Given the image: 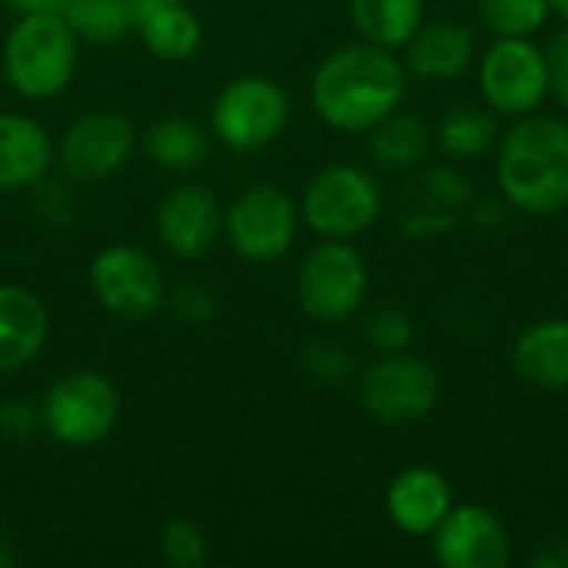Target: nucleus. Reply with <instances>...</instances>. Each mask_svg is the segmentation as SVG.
<instances>
[{"label":"nucleus","mask_w":568,"mask_h":568,"mask_svg":"<svg viewBox=\"0 0 568 568\" xmlns=\"http://www.w3.org/2000/svg\"><path fill=\"white\" fill-rule=\"evenodd\" d=\"M406 67L369 40L333 50L313 77V110L339 133H369L399 110Z\"/></svg>","instance_id":"1"},{"label":"nucleus","mask_w":568,"mask_h":568,"mask_svg":"<svg viewBox=\"0 0 568 568\" xmlns=\"http://www.w3.org/2000/svg\"><path fill=\"white\" fill-rule=\"evenodd\" d=\"M499 193L529 216L568 206V123L556 116H516L496 156Z\"/></svg>","instance_id":"2"},{"label":"nucleus","mask_w":568,"mask_h":568,"mask_svg":"<svg viewBox=\"0 0 568 568\" xmlns=\"http://www.w3.org/2000/svg\"><path fill=\"white\" fill-rule=\"evenodd\" d=\"M80 60V40L67 27L63 13H30L17 17L3 40V77L27 100L60 97L73 77Z\"/></svg>","instance_id":"3"},{"label":"nucleus","mask_w":568,"mask_h":568,"mask_svg":"<svg viewBox=\"0 0 568 568\" xmlns=\"http://www.w3.org/2000/svg\"><path fill=\"white\" fill-rule=\"evenodd\" d=\"M120 393L106 373L73 369L60 376L40 399L43 433L70 449H90L103 443L120 423Z\"/></svg>","instance_id":"4"},{"label":"nucleus","mask_w":568,"mask_h":568,"mask_svg":"<svg viewBox=\"0 0 568 568\" xmlns=\"http://www.w3.org/2000/svg\"><path fill=\"white\" fill-rule=\"evenodd\" d=\"M300 216L323 240H353L379 223L383 186L356 163H329L306 183Z\"/></svg>","instance_id":"5"},{"label":"nucleus","mask_w":568,"mask_h":568,"mask_svg":"<svg viewBox=\"0 0 568 568\" xmlns=\"http://www.w3.org/2000/svg\"><path fill=\"white\" fill-rule=\"evenodd\" d=\"M300 220V206L283 186L253 183L223 210V236L240 260L276 263L293 250Z\"/></svg>","instance_id":"6"},{"label":"nucleus","mask_w":568,"mask_h":568,"mask_svg":"<svg viewBox=\"0 0 568 568\" xmlns=\"http://www.w3.org/2000/svg\"><path fill=\"white\" fill-rule=\"evenodd\" d=\"M210 123L223 146L240 153L263 150L286 130L290 97L276 80L246 73L220 87L210 106Z\"/></svg>","instance_id":"7"},{"label":"nucleus","mask_w":568,"mask_h":568,"mask_svg":"<svg viewBox=\"0 0 568 568\" xmlns=\"http://www.w3.org/2000/svg\"><path fill=\"white\" fill-rule=\"evenodd\" d=\"M369 290V270L349 240H323L313 246L296 273V300L316 323L349 320Z\"/></svg>","instance_id":"8"},{"label":"nucleus","mask_w":568,"mask_h":568,"mask_svg":"<svg viewBox=\"0 0 568 568\" xmlns=\"http://www.w3.org/2000/svg\"><path fill=\"white\" fill-rule=\"evenodd\" d=\"M443 396V379L426 359L393 353L376 359L359 376L363 409L386 426H406L426 419Z\"/></svg>","instance_id":"9"},{"label":"nucleus","mask_w":568,"mask_h":568,"mask_svg":"<svg viewBox=\"0 0 568 568\" xmlns=\"http://www.w3.org/2000/svg\"><path fill=\"white\" fill-rule=\"evenodd\" d=\"M479 90L493 113L529 116L549 97L546 50L532 37H499L479 63Z\"/></svg>","instance_id":"10"},{"label":"nucleus","mask_w":568,"mask_h":568,"mask_svg":"<svg viewBox=\"0 0 568 568\" xmlns=\"http://www.w3.org/2000/svg\"><path fill=\"white\" fill-rule=\"evenodd\" d=\"M90 293L116 320H146L166 306V280L160 263L130 243H113L93 256Z\"/></svg>","instance_id":"11"},{"label":"nucleus","mask_w":568,"mask_h":568,"mask_svg":"<svg viewBox=\"0 0 568 568\" xmlns=\"http://www.w3.org/2000/svg\"><path fill=\"white\" fill-rule=\"evenodd\" d=\"M136 146L133 123L116 110H93L83 113L67 126L57 143V160L70 180L97 183L126 166Z\"/></svg>","instance_id":"12"},{"label":"nucleus","mask_w":568,"mask_h":568,"mask_svg":"<svg viewBox=\"0 0 568 568\" xmlns=\"http://www.w3.org/2000/svg\"><path fill=\"white\" fill-rule=\"evenodd\" d=\"M433 559L443 568H506L513 539L503 519L486 506H456L433 529Z\"/></svg>","instance_id":"13"},{"label":"nucleus","mask_w":568,"mask_h":568,"mask_svg":"<svg viewBox=\"0 0 568 568\" xmlns=\"http://www.w3.org/2000/svg\"><path fill=\"white\" fill-rule=\"evenodd\" d=\"M473 203V186L453 166L416 170L396 203L399 230L406 236H439L453 230Z\"/></svg>","instance_id":"14"},{"label":"nucleus","mask_w":568,"mask_h":568,"mask_svg":"<svg viewBox=\"0 0 568 568\" xmlns=\"http://www.w3.org/2000/svg\"><path fill=\"white\" fill-rule=\"evenodd\" d=\"M156 236L180 260H203L223 236V206L200 183L173 186L156 206Z\"/></svg>","instance_id":"15"},{"label":"nucleus","mask_w":568,"mask_h":568,"mask_svg":"<svg viewBox=\"0 0 568 568\" xmlns=\"http://www.w3.org/2000/svg\"><path fill=\"white\" fill-rule=\"evenodd\" d=\"M453 509V486L439 469L409 466L386 489V516L406 536H433Z\"/></svg>","instance_id":"16"},{"label":"nucleus","mask_w":568,"mask_h":568,"mask_svg":"<svg viewBox=\"0 0 568 568\" xmlns=\"http://www.w3.org/2000/svg\"><path fill=\"white\" fill-rule=\"evenodd\" d=\"M50 339V313L37 293L0 283V373L30 366Z\"/></svg>","instance_id":"17"},{"label":"nucleus","mask_w":568,"mask_h":568,"mask_svg":"<svg viewBox=\"0 0 568 568\" xmlns=\"http://www.w3.org/2000/svg\"><path fill=\"white\" fill-rule=\"evenodd\" d=\"M53 166V140L23 113H0V193L30 190Z\"/></svg>","instance_id":"18"},{"label":"nucleus","mask_w":568,"mask_h":568,"mask_svg":"<svg viewBox=\"0 0 568 568\" xmlns=\"http://www.w3.org/2000/svg\"><path fill=\"white\" fill-rule=\"evenodd\" d=\"M476 53V37L459 20L419 23L406 43V70L423 80H453L459 77Z\"/></svg>","instance_id":"19"},{"label":"nucleus","mask_w":568,"mask_h":568,"mask_svg":"<svg viewBox=\"0 0 568 568\" xmlns=\"http://www.w3.org/2000/svg\"><path fill=\"white\" fill-rule=\"evenodd\" d=\"M513 366L536 389H568V316L529 326L513 346Z\"/></svg>","instance_id":"20"},{"label":"nucleus","mask_w":568,"mask_h":568,"mask_svg":"<svg viewBox=\"0 0 568 568\" xmlns=\"http://www.w3.org/2000/svg\"><path fill=\"white\" fill-rule=\"evenodd\" d=\"M349 17L363 40L396 50L419 30L423 0H349Z\"/></svg>","instance_id":"21"},{"label":"nucleus","mask_w":568,"mask_h":568,"mask_svg":"<svg viewBox=\"0 0 568 568\" xmlns=\"http://www.w3.org/2000/svg\"><path fill=\"white\" fill-rule=\"evenodd\" d=\"M136 33L156 60H186L200 50V40H203V27L196 13L186 7V0L140 17Z\"/></svg>","instance_id":"22"},{"label":"nucleus","mask_w":568,"mask_h":568,"mask_svg":"<svg viewBox=\"0 0 568 568\" xmlns=\"http://www.w3.org/2000/svg\"><path fill=\"white\" fill-rule=\"evenodd\" d=\"M143 150L156 166L173 170V173H186V170H193V166H200L206 160L210 140L193 120L166 116V120H156L143 133Z\"/></svg>","instance_id":"23"},{"label":"nucleus","mask_w":568,"mask_h":568,"mask_svg":"<svg viewBox=\"0 0 568 568\" xmlns=\"http://www.w3.org/2000/svg\"><path fill=\"white\" fill-rule=\"evenodd\" d=\"M429 153V130L419 116L389 113L369 130V156L386 170H416Z\"/></svg>","instance_id":"24"},{"label":"nucleus","mask_w":568,"mask_h":568,"mask_svg":"<svg viewBox=\"0 0 568 568\" xmlns=\"http://www.w3.org/2000/svg\"><path fill=\"white\" fill-rule=\"evenodd\" d=\"M63 20L80 43L93 47L120 43L130 30H136L130 0H70Z\"/></svg>","instance_id":"25"},{"label":"nucleus","mask_w":568,"mask_h":568,"mask_svg":"<svg viewBox=\"0 0 568 568\" xmlns=\"http://www.w3.org/2000/svg\"><path fill=\"white\" fill-rule=\"evenodd\" d=\"M436 140L443 153L456 160H476L496 143V120L486 110L476 106H453L436 130Z\"/></svg>","instance_id":"26"},{"label":"nucleus","mask_w":568,"mask_h":568,"mask_svg":"<svg viewBox=\"0 0 568 568\" xmlns=\"http://www.w3.org/2000/svg\"><path fill=\"white\" fill-rule=\"evenodd\" d=\"M479 10L496 37H532L552 13L549 0H483Z\"/></svg>","instance_id":"27"},{"label":"nucleus","mask_w":568,"mask_h":568,"mask_svg":"<svg viewBox=\"0 0 568 568\" xmlns=\"http://www.w3.org/2000/svg\"><path fill=\"white\" fill-rule=\"evenodd\" d=\"M160 552H163V559H166L170 566L200 568L206 562L210 546H206L203 529H200L193 519L176 516V519H170V523L160 529Z\"/></svg>","instance_id":"28"},{"label":"nucleus","mask_w":568,"mask_h":568,"mask_svg":"<svg viewBox=\"0 0 568 568\" xmlns=\"http://www.w3.org/2000/svg\"><path fill=\"white\" fill-rule=\"evenodd\" d=\"M300 359H303V369L323 386H343L356 373L353 353L336 339H310Z\"/></svg>","instance_id":"29"},{"label":"nucleus","mask_w":568,"mask_h":568,"mask_svg":"<svg viewBox=\"0 0 568 568\" xmlns=\"http://www.w3.org/2000/svg\"><path fill=\"white\" fill-rule=\"evenodd\" d=\"M363 336L366 343L383 353V356H393V353H406L409 343H413V323L403 310L396 306H383L376 310L366 323H363Z\"/></svg>","instance_id":"30"},{"label":"nucleus","mask_w":568,"mask_h":568,"mask_svg":"<svg viewBox=\"0 0 568 568\" xmlns=\"http://www.w3.org/2000/svg\"><path fill=\"white\" fill-rule=\"evenodd\" d=\"M40 429H43L40 406H33L30 399H20V396L0 403V436L7 443H27Z\"/></svg>","instance_id":"31"},{"label":"nucleus","mask_w":568,"mask_h":568,"mask_svg":"<svg viewBox=\"0 0 568 568\" xmlns=\"http://www.w3.org/2000/svg\"><path fill=\"white\" fill-rule=\"evenodd\" d=\"M166 306L186 323H206L216 313V296L206 286L186 283V286L173 290V296L166 293Z\"/></svg>","instance_id":"32"},{"label":"nucleus","mask_w":568,"mask_h":568,"mask_svg":"<svg viewBox=\"0 0 568 568\" xmlns=\"http://www.w3.org/2000/svg\"><path fill=\"white\" fill-rule=\"evenodd\" d=\"M546 67H549V93L562 106H568V30L552 37L546 50Z\"/></svg>","instance_id":"33"},{"label":"nucleus","mask_w":568,"mask_h":568,"mask_svg":"<svg viewBox=\"0 0 568 568\" xmlns=\"http://www.w3.org/2000/svg\"><path fill=\"white\" fill-rule=\"evenodd\" d=\"M17 17H30V13H63L70 0H3Z\"/></svg>","instance_id":"34"},{"label":"nucleus","mask_w":568,"mask_h":568,"mask_svg":"<svg viewBox=\"0 0 568 568\" xmlns=\"http://www.w3.org/2000/svg\"><path fill=\"white\" fill-rule=\"evenodd\" d=\"M536 568H568V542H549L536 559Z\"/></svg>","instance_id":"35"},{"label":"nucleus","mask_w":568,"mask_h":568,"mask_svg":"<svg viewBox=\"0 0 568 568\" xmlns=\"http://www.w3.org/2000/svg\"><path fill=\"white\" fill-rule=\"evenodd\" d=\"M17 559H20V556H17V549H13V542H10L7 536H0V568H10Z\"/></svg>","instance_id":"36"},{"label":"nucleus","mask_w":568,"mask_h":568,"mask_svg":"<svg viewBox=\"0 0 568 568\" xmlns=\"http://www.w3.org/2000/svg\"><path fill=\"white\" fill-rule=\"evenodd\" d=\"M549 7H552V13H559L562 20H568V0H549Z\"/></svg>","instance_id":"37"}]
</instances>
